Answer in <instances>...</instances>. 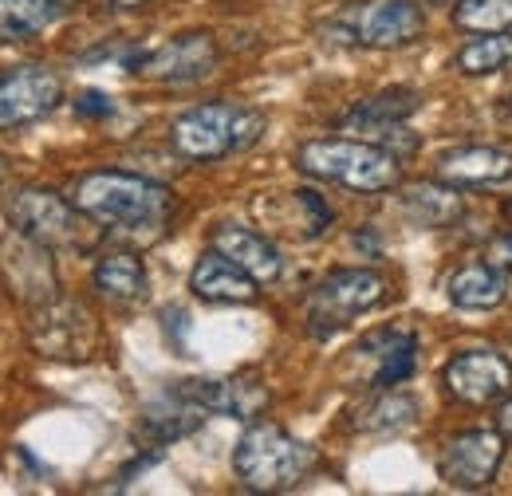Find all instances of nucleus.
Segmentation results:
<instances>
[{
    "label": "nucleus",
    "mask_w": 512,
    "mask_h": 496,
    "mask_svg": "<svg viewBox=\"0 0 512 496\" xmlns=\"http://www.w3.org/2000/svg\"><path fill=\"white\" fill-rule=\"evenodd\" d=\"M71 201L103 229H115L134 241H158L178 209L174 189L162 182L123 174V170H91L71 186Z\"/></svg>",
    "instance_id": "obj_1"
},
{
    "label": "nucleus",
    "mask_w": 512,
    "mask_h": 496,
    "mask_svg": "<svg viewBox=\"0 0 512 496\" xmlns=\"http://www.w3.org/2000/svg\"><path fill=\"white\" fill-rule=\"evenodd\" d=\"M296 166L308 178H320L331 186L355 189V193H383L402 178V158L379 142L359 138H312L296 150Z\"/></svg>",
    "instance_id": "obj_2"
},
{
    "label": "nucleus",
    "mask_w": 512,
    "mask_h": 496,
    "mask_svg": "<svg viewBox=\"0 0 512 496\" xmlns=\"http://www.w3.org/2000/svg\"><path fill=\"white\" fill-rule=\"evenodd\" d=\"M316 449L284 426L256 422L233 445V473L253 493H288L316 469Z\"/></svg>",
    "instance_id": "obj_3"
},
{
    "label": "nucleus",
    "mask_w": 512,
    "mask_h": 496,
    "mask_svg": "<svg viewBox=\"0 0 512 496\" xmlns=\"http://www.w3.org/2000/svg\"><path fill=\"white\" fill-rule=\"evenodd\" d=\"M264 134V115L245 107V103H201L186 115H178V123L170 130V142L182 158L190 162H217L229 158L237 150H249L256 138Z\"/></svg>",
    "instance_id": "obj_4"
},
{
    "label": "nucleus",
    "mask_w": 512,
    "mask_h": 496,
    "mask_svg": "<svg viewBox=\"0 0 512 496\" xmlns=\"http://www.w3.org/2000/svg\"><path fill=\"white\" fill-rule=\"evenodd\" d=\"M4 213H8V225L20 237L52 248V252H60V248L83 252V248H91V233H87V221L91 217L71 197H60L56 189H40V186L16 189L8 197V205H4Z\"/></svg>",
    "instance_id": "obj_5"
},
{
    "label": "nucleus",
    "mask_w": 512,
    "mask_h": 496,
    "mask_svg": "<svg viewBox=\"0 0 512 496\" xmlns=\"http://www.w3.org/2000/svg\"><path fill=\"white\" fill-rule=\"evenodd\" d=\"M28 343L36 355L56 359V363H87L95 359L103 331L95 311L83 300L71 296H48L28 311Z\"/></svg>",
    "instance_id": "obj_6"
},
{
    "label": "nucleus",
    "mask_w": 512,
    "mask_h": 496,
    "mask_svg": "<svg viewBox=\"0 0 512 496\" xmlns=\"http://www.w3.org/2000/svg\"><path fill=\"white\" fill-rule=\"evenodd\" d=\"M386 292H390V284L375 268H339V272H331L327 280H320V288L312 292V304H308L312 335L327 339L331 331L347 327L351 319L379 308Z\"/></svg>",
    "instance_id": "obj_7"
},
{
    "label": "nucleus",
    "mask_w": 512,
    "mask_h": 496,
    "mask_svg": "<svg viewBox=\"0 0 512 496\" xmlns=\"http://www.w3.org/2000/svg\"><path fill=\"white\" fill-rule=\"evenodd\" d=\"M64 103V79L44 63L0 71V130L40 123Z\"/></svg>",
    "instance_id": "obj_8"
},
{
    "label": "nucleus",
    "mask_w": 512,
    "mask_h": 496,
    "mask_svg": "<svg viewBox=\"0 0 512 496\" xmlns=\"http://www.w3.org/2000/svg\"><path fill=\"white\" fill-rule=\"evenodd\" d=\"M505 461V434L501 430H469L446 441L438 457V473L453 489H485L497 481Z\"/></svg>",
    "instance_id": "obj_9"
},
{
    "label": "nucleus",
    "mask_w": 512,
    "mask_h": 496,
    "mask_svg": "<svg viewBox=\"0 0 512 496\" xmlns=\"http://www.w3.org/2000/svg\"><path fill=\"white\" fill-rule=\"evenodd\" d=\"M217 60H221V52L209 32H182L150 52H138L134 71L146 79H158V83H193V79L213 75Z\"/></svg>",
    "instance_id": "obj_10"
},
{
    "label": "nucleus",
    "mask_w": 512,
    "mask_h": 496,
    "mask_svg": "<svg viewBox=\"0 0 512 496\" xmlns=\"http://www.w3.org/2000/svg\"><path fill=\"white\" fill-rule=\"evenodd\" d=\"M446 386L453 398L469 406L501 402L512 390V363L497 351H461L457 359H449Z\"/></svg>",
    "instance_id": "obj_11"
},
{
    "label": "nucleus",
    "mask_w": 512,
    "mask_h": 496,
    "mask_svg": "<svg viewBox=\"0 0 512 496\" xmlns=\"http://www.w3.org/2000/svg\"><path fill=\"white\" fill-rule=\"evenodd\" d=\"M182 390L209 414H229L241 422H253L256 414L268 410V386L256 371H241L233 378H190L182 382Z\"/></svg>",
    "instance_id": "obj_12"
},
{
    "label": "nucleus",
    "mask_w": 512,
    "mask_h": 496,
    "mask_svg": "<svg viewBox=\"0 0 512 496\" xmlns=\"http://www.w3.org/2000/svg\"><path fill=\"white\" fill-rule=\"evenodd\" d=\"M414 355H418V343L410 331H375L351 351V367H363L359 382L386 390L414 374Z\"/></svg>",
    "instance_id": "obj_13"
},
{
    "label": "nucleus",
    "mask_w": 512,
    "mask_h": 496,
    "mask_svg": "<svg viewBox=\"0 0 512 496\" xmlns=\"http://www.w3.org/2000/svg\"><path fill=\"white\" fill-rule=\"evenodd\" d=\"M426 32V12L418 0H379L363 8L355 40L363 48H406Z\"/></svg>",
    "instance_id": "obj_14"
},
{
    "label": "nucleus",
    "mask_w": 512,
    "mask_h": 496,
    "mask_svg": "<svg viewBox=\"0 0 512 496\" xmlns=\"http://www.w3.org/2000/svg\"><path fill=\"white\" fill-rule=\"evenodd\" d=\"M256 288L260 284L253 276L241 264H233L225 252H217V248L197 256V264L190 272V292L205 304H253L260 296Z\"/></svg>",
    "instance_id": "obj_15"
},
{
    "label": "nucleus",
    "mask_w": 512,
    "mask_h": 496,
    "mask_svg": "<svg viewBox=\"0 0 512 496\" xmlns=\"http://www.w3.org/2000/svg\"><path fill=\"white\" fill-rule=\"evenodd\" d=\"M256 213L260 217L268 213V225L296 241H316L331 225V209L316 189H292L280 197H264V201H256Z\"/></svg>",
    "instance_id": "obj_16"
},
{
    "label": "nucleus",
    "mask_w": 512,
    "mask_h": 496,
    "mask_svg": "<svg viewBox=\"0 0 512 496\" xmlns=\"http://www.w3.org/2000/svg\"><path fill=\"white\" fill-rule=\"evenodd\" d=\"M209 248H217L233 264H241L256 284H272L284 272L280 248L272 245V237L268 233H256V229H245V225H217L213 237H209Z\"/></svg>",
    "instance_id": "obj_17"
},
{
    "label": "nucleus",
    "mask_w": 512,
    "mask_h": 496,
    "mask_svg": "<svg viewBox=\"0 0 512 496\" xmlns=\"http://www.w3.org/2000/svg\"><path fill=\"white\" fill-rule=\"evenodd\" d=\"M438 178L449 186H497L512 178V154L493 146H461L438 158Z\"/></svg>",
    "instance_id": "obj_18"
},
{
    "label": "nucleus",
    "mask_w": 512,
    "mask_h": 496,
    "mask_svg": "<svg viewBox=\"0 0 512 496\" xmlns=\"http://www.w3.org/2000/svg\"><path fill=\"white\" fill-rule=\"evenodd\" d=\"M209 418L205 406H197L190 394L182 390V382H174L166 394H158L146 410H142V430L154 437V441H178V437L193 434L201 422Z\"/></svg>",
    "instance_id": "obj_19"
},
{
    "label": "nucleus",
    "mask_w": 512,
    "mask_h": 496,
    "mask_svg": "<svg viewBox=\"0 0 512 496\" xmlns=\"http://www.w3.org/2000/svg\"><path fill=\"white\" fill-rule=\"evenodd\" d=\"M79 0H0V44L44 36L75 12Z\"/></svg>",
    "instance_id": "obj_20"
},
{
    "label": "nucleus",
    "mask_w": 512,
    "mask_h": 496,
    "mask_svg": "<svg viewBox=\"0 0 512 496\" xmlns=\"http://www.w3.org/2000/svg\"><path fill=\"white\" fill-rule=\"evenodd\" d=\"M418 111V91L410 87H386L379 95L355 103L347 115H343V130H355V134H390L406 123L410 115Z\"/></svg>",
    "instance_id": "obj_21"
},
{
    "label": "nucleus",
    "mask_w": 512,
    "mask_h": 496,
    "mask_svg": "<svg viewBox=\"0 0 512 496\" xmlns=\"http://www.w3.org/2000/svg\"><path fill=\"white\" fill-rule=\"evenodd\" d=\"M91 280H95V292H103L111 304H138L150 288L146 264L134 252H103L95 260Z\"/></svg>",
    "instance_id": "obj_22"
},
{
    "label": "nucleus",
    "mask_w": 512,
    "mask_h": 496,
    "mask_svg": "<svg viewBox=\"0 0 512 496\" xmlns=\"http://www.w3.org/2000/svg\"><path fill=\"white\" fill-rule=\"evenodd\" d=\"M509 288H505V272L489 260L481 264H465L449 276V300L465 311H493L505 304Z\"/></svg>",
    "instance_id": "obj_23"
},
{
    "label": "nucleus",
    "mask_w": 512,
    "mask_h": 496,
    "mask_svg": "<svg viewBox=\"0 0 512 496\" xmlns=\"http://www.w3.org/2000/svg\"><path fill=\"white\" fill-rule=\"evenodd\" d=\"M418 418V402L402 390H390L375 394L359 414H355V430H367V434H386V430H402Z\"/></svg>",
    "instance_id": "obj_24"
},
{
    "label": "nucleus",
    "mask_w": 512,
    "mask_h": 496,
    "mask_svg": "<svg viewBox=\"0 0 512 496\" xmlns=\"http://www.w3.org/2000/svg\"><path fill=\"white\" fill-rule=\"evenodd\" d=\"M402 205H406L422 225H430V229L449 225V221L461 217V209H465L461 193L446 186H410L402 193Z\"/></svg>",
    "instance_id": "obj_25"
},
{
    "label": "nucleus",
    "mask_w": 512,
    "mask_h": 496,
    "mask_svg": "<svg viewBox=\"0 0 512 496\" xmlns=\"http://www.w3.org/2000/svg\"><path fill=\"white\" fill-rule=\"evenodd\" d=\"M512 63V32H485L481 40H469L457 56L461 75H493Z\"/></svg>",
    "instance_id": "obj_26"
},
{
    "label": "nucleus",
    "mask_w": 512,
    "mask_h": 496,
    "mask_svg": "<svg viewBox=\"0 0 512 496\" xmlns=\"http://www.w3.org/2000/svg\"><path fill=\"white\" fill-rule=\"evenodd\" d=\"M453 24L461 32H473V36L505 32V28H512V0H457Z\"/></svg>",
    "instance_id": "obj_27"
},
{
    "label": "nucleus",
    "mask_w": 512,
    "mask_h": 496,
    "mask_svg": "<svg viewBox=\"0 0 512 496\" xmlns=\"http://www.w3.org/2000/svg\"><path fill=\"white\" fill-rule=\"evenodd\" d=\"M71 107H75L79 119H111V115H115V99L103 95V91H83Z\"/></svg>",
    "instance_id": "obj_28"
},
{
    "label": "nucleus",
    "mask_w": 512,
    "mask_h": 496,
    "mask_svg": "<svg viewBox=\"0 0 512 496\" xmlns=\"http://www.w3.org/2000/svg\"><path fill=\"white\" fill-rule=\"evenodd\" d=\"M489 264H497L501 272L505 268H512V233H505V237H497L493 245H489V256H485Z\"/></svg>",
    "instance_id": "obj_29"
},
{
    "label": "nucleus",
    "mask_w": 512,
    "mask_h": 496,
    "mask_svg": "<svg viewBox=\"0 0 512 496\" xmlns=\"http://www.w3.org/2000/svg\"><path fill=\"white\" fill-rule=\"evenodd\" d=\"M497 430H501L505 437H512V398L501 406V414H497Z\"/></svg>",
    "instance_id": "obj_30"
},
{
    "label": "nucleus",
    "mask_w": 512,
    "mask_h": 496,
    "mask_svg": "<svg viewBox=\"0 0 512 496\" xmlns=\"http://www.w3.org/2000/svg\"><path fill=\"white\" fill-rule=\"evenodd\" d=\"M107 4H111L115 12H134V8H146L150 0H107Z\"/></svg>",
    "instance_id": "obj_31"
},
{
    "label": "nucleus",
    "mask_w": 512,
    "mask_h": 496,
    "mask_svg": "<svg viewBox=\"0 0 512 496\" xmlns=\"http://www.w3.org/2000/svg\"><path fill=\"white\" fill-rule=\"evenodd\" d=\"M505 213H509V221H512V201H509V205H505Z\"/></svg>",
    "instance_id": "obj_32"
},
{
    "label": "nucleus",
    "mask_w": 512,
    "mask_h": 496,
    "mask_svg": "<svg viewBox=\"0 0 512 496\" xmlns=\"http://www.w3.org/2000/svg\"><path fill=\"white\" fill-rule=\"evenodd\" d=\"M0 178H4V158H0Z\"/></svg>",
    "instance_id": "obj_33"
},
{
    "label": "nucleus",
    "mask_w": 512,
    "mask_h": 496,
    "mask_svg": "<svg viewBox=\"0 0 512 496\" xmlns=\"http://www.w3.org/2000/svg\"><path fill=\"white\" fill-rule=\"evenodd\" d=\"M430 4H446V0H430Z\"/></svg>",
    "instance_id": "obj_34"
}]
</instances>
